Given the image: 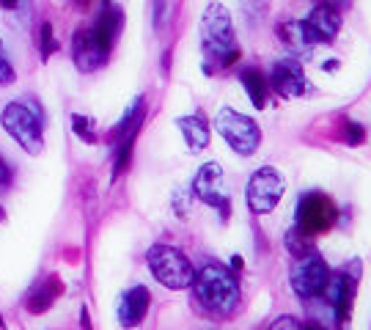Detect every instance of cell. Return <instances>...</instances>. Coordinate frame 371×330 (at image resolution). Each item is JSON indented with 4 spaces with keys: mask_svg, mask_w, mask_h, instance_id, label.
Returning <instances> with one entry per match:
<instances>
[{
    "mask_svg": "<svg viewBox=\"0 0 371 330\" xmlns=\"http://www.w3.org/2000/svg\"><path fill=\"white\" fill-rule=\"evenodd\" d=\"M201 47H203V69H225L239 58V47L234 39L231 14L225 6L212 3L201 17Z\"/></svg>",
    "mask_w": 371,
    "mask_h": 330,
    "instance_id": "1",
    "label": "cell"
},
{
    "mask_svg": "<svg viewBox=\"0 0 371 330\" xmlns=\"http://www.w3.org/2000/svg\"><path fill=\"white\" fill-rule=\"evenodd\" d=\"M195 298L212 314H231L239 303V278L220 265H206L195 276Z\"/></svg>",
    "mask_w": 371,
    "mask_h": 330,
    "instance_id": "2",
    "label": "cell"
},
{
    "mask_svg": "<svg viewBox=\"0 0 371 330\" xmlns=\"http://www.w3.org/2000/svg\"><path fill=\"white\" fill-rule=\"evenodd\" d=\"M41 124H44V113H41V107H39V102L33 96H25L19 102H8L3 107V127H6V132L28 154H39L41 152Z\"/></svg>",
    "mask_w": 371,
    "mask_h": 330,
    "instance_id": "3",
    "label": "cell"
},
{
    "mask_svg": "<svg viewBox=\"0 0 371 330\" xmlns=\"http://www.w3.org/2000/svg\"><path fill=\"white\" fill-rule=\"evenodd\" d=\"M149 270L166 289H187L195 281V270L187 262L185 254H179L171 245H154L149 251Z\"/></svg>",
    "mask_w": 371,
    "mask_h": 330,
    "instance_id": "4",
    "label": "cell"
},
{
    "mask_svg": "<svg viewBox=\"0 0 371 330\" xmlns=\"http://www.w3.org/2000/svg\"><path fill=\"white\" fill-rule=\"evenodd\" d=\"M214 127H217L220 138H223L237 154H242V157L253 154V152L259 149V143H261V130H259V124H256L253 118H248V116L231 110V107H220V110H217Z\"/></svg>",
    "mask_w": 371,
    "mask_h": 330,
    "instance_id": "5",
    "label": "cell"
},
{
    "mask_svg": "<svg viewBox=\"0 0 371 330\" xmlns=\"http://www.w3.org/2000/svg\"><path fill=\"white\" fill-rule=\"evenodd\" d=\"M336 204L325 193H305L297 204V229L308 237L328 231L336 223Z\"/></svg>",
    "mask_w": 371,
    "mask_h": 330,
    "instance_id": "6",
    "label": "cell"
},
{
    "mask_svg": "<svg viewBox=\"0 0 371 330\" xmlns=\"http://www.w3.org/2000/svg\"><path fill=\"white\" fill-rule=\"evenodd\" d=\"M283 196V176L275 168H259L248 182V207L256 215H270Z\"/></svg>",
    "mask_w": 371,
    "mask_h": 330,
    "instance_id": "7",
    "label": "cell"
},
{
    "mask_svg": "<svg viewBox=\"0 0 371 330\" xmlns=\"http://www.w3.org/2000/svg\"><path fill=\"white\" fill-rule=\"evenodd\" d=\"M328 278H330V270L319 254H305L292 267V289L305 300L322 295L328 287Z\"/></svg>",
    "mask_w": 371,
    "mask_h": 330,
    "instance_id": "8",
    "label": "cell"
},
{
    "mask_svg": "<svg viewBox=\"0 0 371 330\" xmlns=\"http://www.w3.org/2000/svg\"><path fill=\"white\" fill-rule=\"evenodd\" d=\"M223 182H225L223 168L217 163H206V165L198 168L195 179H192V196L201 198L203 204L220 209L223 218H228V196L223 190Z\"/></svg>",
    "mask_w": 371,
    "mask_h": 330,
    "instance_id": "9",
    "label": "cell"
},
{
    "mask_svg": "<svg viewBox=\"0 0 371 330\" xmlns=\"http://www.w3.org/2000/svg\"><path fill=\"white\" fill-rule=\"evenodd\" d=\"M270 80H272V88L281 94V96H300L305 94L308 88V80H305V72H303V63L297 58H281L275 61L272 72H270Z\"/></svg>",
    "mask_w": 371,
    "mask_h": 330,
    "instance_id": "10",
    "label": "cell"
},
{
    "mask_svg": "<svg viewBox=\"0 0 371 330\" xmlns=\"http://www.w3.org/2000/svg\"><path fill=\"white\" fill-rule=\"evenodd\" d=\"M72 55L80 72H94L108 61V52L99 47L94 30H77L72 39Z\"/></svg>",
    "mask_w": 371,
    "mask_h": 330,
    "instance_id": "11",
    "label": "cell"
},
{
    "mask_svg": "<svg viewBox=\"0 0 371 330\" xmlns=\"http://www.w3.org/2000/svg\"><path fill=\"white\" fill-rule=\"evenodd\" d=\"M149 303H152L149 289L146 287H132L121 298V303H119V322H121V328H138L146 320V314H149Z\"/></svg>",
    "mask_w": 371,
    "mask_h": 330,
    "instance_id": "12",
    "label": "cell"
},
{
    "mask_svg": "<svg viewBox=\"0 0 371 330\" xmlns=\"http://www.w3.org/2000/svg\"><path fill=\"white\" fill-rule=\"evenodd\" d=\"M322 295H325V298H328V303L333 306L339 325H344V322H347V317H350V306H352V281H350V276H344V273L330 276V278H328V287H325V292H322Z\"/></svg>",
    "mask_w": 371,
    "mask_h": 330,
    "instance_id": "13",
    "label": "cell"
},
{
    "mask_svg": "<svg viewBox=\"0 0 371 330\" xmlns=\"http://www.w3.org/2000/svg\"><path fill=\"white\" fill-rule=\"evenodd\" d=\"M305 22H308V28H311V33H314L317 41H333L336 33H339V28H341L339 11L333 6H328V3H319Z\"/></svg>",
    "mask_w": 371,
    "mask_h": 330,
    "instance_id": "14",
    "label": "cell"
},
{
    "mask_svg": "<svg viewBox=\"0 0 371 330\" xmlns=\"http://www.w3.org/2000/svg\"><path fill=\"white\" fill-rule=\"evenodd\" d=\"M278 36H281V41L289 47V52H294V55H305V52H311L314 44H317V39H314V33H311V28H308L305 19H294V22L281 25V28H278Z\"/></svg>",
    "mask_w": 371,
    "mask_h": 330,
    "instance_id": "15",
    "label": "cell"
},
{
    "mask_svg": "<svg viewBox=\"0 0 371 330\" xmlns=\"http://www.w3.org/2000/svg\"><path fill=\"white\" fill-rule=\"evenodd\" d=\"M121 25H124V14H121L119 6H110L99 14V19L94 25V36H97V41L105 52H110V47L116 44V39L121 33Z\"/></svg>",
    "mask_w": 371,
    "mask_h": 330,
    "instance_id": "16",
    "label": "cell"
},
{
    "mask_svg": "<svg viewBox=\"0 0 371 330\" xmlns=\"http://www.w3.org/2000/svg\"><path fill=\"white\" fill-rule=\"evenodd\" d=\"M61 292H63L61 281H58L55 276H50V278H44L41 284H36V287L30 289V295H28L25 306H28V311H30V314H44V311L55 303V298H58Z\"/></svg>",
    "mask_w": 371,
    "mask_h": 330,
    "instance_id": "17",
    "label": "cell"
},
{
    "mask_svg": "<svg viewBox=\"0 0 371 330\" xmlns=\"http://www.w3.org/2000/svg\"><path fill=\"white\" fill-rule=\"evenodd\" d=\"M177 127L185 132V141L187 146H190V152L206 149V143H209V127H206L203 116H182V118H177Z\"/></svg>",
    "mask_w": 371,
    "mask_h": 330,
    "instance_id": "18",
    "label": "cell"
},
{
    "mask_svg": "<svg viewBox=\"0 0 371 330\" xmlns=\"http://www.w3.org/2000/svg\"><path fill=\"white\" fill-rule=\"evenodd\" d=\"M239 80H242V85H245V91H248L253 107L264 110V107H267V80H264V74L256 72V69H245V72L239 74Z\"/></svg>",
    "mask_w": 371,
    "mask_h": 330,
    "instance_id": "19",
    "label": "cell"
},
{
    "mask_svg": "<svg viewBox=\"0 0 371 330\" xmlns=\"http://www.w3.org/2000/svg\"><path fill=\"white\" fill-rule=\"evenodd\" d=\"M308 243H311V237L303 234L297 226H294L292 231H286V248H289L294 256H305V254H308Z\"/></svg>",
    "mask_w": 371,
    "mask_h": 330,
    "instance_id": "20",
    "label": "cell"
},
{
    "mask_svg": "<svg viewBox=\"0 0 371 330\" xmlns=\"http://www.w3.org/2000/svg\"><path fill=\"white\" fill-rule=\"evenodd\" d=\"M39 50H41V58H47V55H52L58 50V41L52 36V25L50 22H41V28H39Z\"/></svg>",
    "mask_w": 371,
    "mask_h": 330,
    "instance_id": "21",
    "label": "cell"
},
{
    "mask_svg": "<svg viewBox=\"0 0 371 330\" xmlns=\"http://www.w3.org/2000/svg\"><path fill=\"white\" fill-rule=\"evenodd\" d=\"M72 130H74L77 138H83L86 143H97V132H94L91 118H86V116H72Z\"/></svg>",
    "mask_w": 371,
    "mask_h": 330,
    "instance_id": "22",
    "label": "cell"
},
{
    "mask_svg": "<svg viewBox=\"0 0 371 330\" xmlns=\"http://www.w3.org/2000/svg\"><path fill=\"white\" fill-rule=\"evenodd\" d=\"M363 135H366V132H363V127H361L358 121H350V124H347V138H350L352 146H361V143H363Z\"/></svg>",
    "mask_w": 371,
    "mask_h": 330,
    "instance_id": "23",
    "label": "cell"
},
{
    "mask_svg": "<svg viewBox=\"0 0 371 330\" xmlns=\"http://www.w3.org/2000/svg\"><path fill=\"white\" fill-rule=\"evenodd\" d=\"M272 330H303V325H300V322H294L292 317H281V320L272 325Z\"/></svg>",
    "mask_w": 371,
    "mask_h": 330,
    "instance_id": "24",
    "label": "cell"
},
{
    "mask_svg": "<svg viewBox=\"0 0 371 330\" xmlns=\"http://www.w3.org/2000/svg\"><path fill=\"white\" fill-rule=\"evenodd\" d=\"M6 182H8V168H6V163L0 157V185H6Z\"/></svg>",
    "mask_w": 371,
    "mask_h": 330,
    "instance_id": "25",
    "label": "cell"
},
{
    "mask_svg": "<svg viewBox=\"0 0 371 330\" xmlns=\"http://www.w3.org/2000/svg\"><path fill=\"white\" fill-rule=\"evenodd\" d=\"M80 325H83V328H91V320H88V311H86V309L80 311Z\"/></svg>",
    "mask_w": 371,
    "mask_h": 330,
    "instance_id": "26",
    "label": "cell"
},
{
    "mask_svg": "<svg viewBox=\"0 0 371 330\" xmlns=\"http://www.w3.org/2000/svg\"><path fill=\"white\" fill-rule=\"evenodd\" d=\"M0 6L11 11V8H17V6H19V0H0Z\"/></svg>",
    "mask_w": 371,
    "mask_h": 330,
    "instance_id": "27",
    "label": "cell"
},
{
    "mask_svg": "<svg viewBox=\"0 0 371 330\" xmlns=\"http://www.w3.org/2000/svg\"><path fill=\"white\" fill-rule=\"evenodd\" d=\"M303 330H325V328H319V325H314V322H311V325H303Z\"/></svg>",
    "mask_w": 371,
    "mask_h": 330,
    "instance_id": "28",
    "label": "cell"
},
{
    "mask_svg": "<svg viewBox=\"0 0 371 330\" xmlns=\"http://www.w3.org/2000/svg\"><path fill=\"white\" fill-rule=\"evenodd\" d=\"M333 3H336V6H347L350 0H333Z\"/></svg>",
    "mask_w": 371,
    "mask_h": 330,
    "instance_id": "29",
    "label": "cell"
},
{
    "mask_svg": "<svg viewBox=\"0 0 371 330\" xmlns=\"http://www.w3.org/2000/svg\"><path fill=\"white\" fill-rule=\"evenodd\" d=\"M0 328H3V317H0Z\"/></svg>",
    "mask_w": 371,
    "mask_h": 330,
    "instance_id": "30",
    "label": "cell"
},
{
    "mask_svg": "<svg viewBox=\"0 0 371 330\" xmlns=\"http://www.w3.org/2000/svg\"><path fill=\"white\" fill-rule=\"evenodd\" d=\"M0 220H3V209H0Z\"/></svg>",
    "mask_w": 371,
    "mask_h": 330,
    "instance_id": "31",
    "label": "cell"
},
{
    "mask_svg": "<svg viewBox=\"0 0 371 330\" xmlns=\"http://www.w3.org/2000/svg\"><path fill=\"white\" fill-rule=\"evenodd\" d=\"M0 55H3V47H0Z\"/></svg>",
    "mask_w": 371,
    "mask_h": 330,
    "instance_id": "32",
    "label": "cell"
}]
</instances>
